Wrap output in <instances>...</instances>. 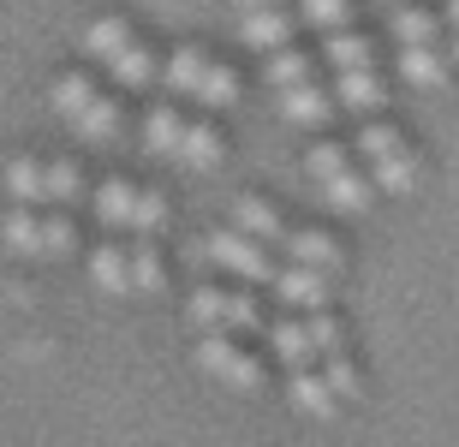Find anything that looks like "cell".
<instances>
[{
  "label": "cell",
  "mask_w": 459,
  "mask_h": 447,
  "mask_svg": "<svg viewBox=\"0 0 459 447\" xmlns=\"http://www.w3.org/2000/svg\"><path fill=\"white\" fill-rule=\"evenodd\" d=\"M161 78H168L173 96H186V102L197 107H233L238 102V72L221 66L209 48H197V42H186V48L168 54V66H161Z\"/></svg>",
  "instance_id": "1"
},
{
  "label": "cell",
  "mask_w": 459,
  "mask_h": 447,
  "mask_svg": "<svg viewBox=\"0 0 459 447\" xmlns=\"http://www.w3.org/2000/svg\"><path fill=\"white\" fill-rule=\"evenodd\" d=\"M0 239H6V251L13 257H42V262H60L78 251V227L54 209V215H42L36 203H13L6 209V221H0Z\"/></svg>",
  "instance_id": "2"
},
{
  "label": "cell",
  "mask_w": 459,
  "mask_h": 447,
  "mask_svg": "<svg viewBox=\"0 0 459 447\" xmlns=\"http://www.w3.org/2000/svg\"><path fill=\"white\" fill-rule=\"evenodd\" d=\"M305 173L316 179V191H323V203L334 209V215H364L376 197L370 173L352 168V150H341V143H316V150L305 155Z\"/></svg>",
  "instance_id": "3"
},
{
  "label": "cell",
  "mask_w": 459,
  "mask_h": 447,
  "mask_svg": "<svg viewBox=\"0 0 459 447\" xmlns=\"http://www.w3.org/2000/svg\"><path fill=\"white\" fill-rule=\"evenodd\" d=\"M358 155H364V173H370L376 191H411L418 185V150H411L388 120H364L358 125Z\"/></svg>",
  "instance_id": "4"
},
{
  "label": "cell",
  "mask_w": 459,
  "mask_h": 447,
  "mask_svg": "<svg viewBox=\"0 0 459 447\" xmlns=\"http://www.w3.org/2000/svg\"><path fill=\"white\" fill-rule=\"evenodd\" d=\"M96 221L102 227H126V233H137V239H150L155 227L168 221V197L161 191H150V185H132V179H102L96 185Z\"/></svg>",
  "instance_id": "5"
},
{
  "label": "cell",
  "mask_w": 459,
  "mask_h": 447,
  "mask_svg": "<svg viewBox=\"0 0 459 447\" xmlns=\"http://www.w3.org/2000/svg\"><path fill=\"white\" fill-rule=\"evenodd\" d=\"M186 310L204 334H256L263 328V305L251 293H233V287H197Z\"/></svg>",
  "instance_id": "6"
},
{
  "label": "cell",
  "mask_w": 459,
  "mask_h": 447,
  "mask_svg": "<svg viewBox=\"0 0 459 447\" xmlns=\"http://www.w3.org/2000/svg\"><path fill=\"white\" fill-rule=\"evenodd\" d=\"M197 370H204V376H215L221 388H233V394H256V388H263V376H269V370H263V358H256V352H245L233 334H204V340H197Z\"/></svg>",
  "instance_id": "7"
},
{
  "label": "cell",
  "mask_w": 459,
  "mask_h": 447,
  "mask_svg": "<svg viewBox=\"0 0 459 447\" xmlns=\"http://www.w3.org/2000/svg\"><path fill=\"white\" fill-rule=\"evenodd\" d=\"M209 257L221 262L227 275H238V280H274V262H269V245L263 239H251V233H238V227H227V233H209V245H204Z\"/></svg>",
  "instance_id": "8"
},
{
  "label": "cell",
  "mask_w": 459,
  "mask_h": 447,
  "mask_svg": "<svg viewBox=\"0 0 459 447\" xmlns=\"http://www.w3.org/2000/svg\"><path fill=\"white\" fill-rule=\"evenodd\" d=\"M274 298L292 305V310H328V298H334V275L305 269V262H287V269H274Z\"/></svg>",
  "instance_id": "9"
},
{
  "label": "cell",
  "mask_w": 459,
  "mask_h": 447,
  "mask_svg": "<svg viewBox=\"0 0 459 447\" xmlns=\"http://www.w3.org/2000/svg\"><path fill=\"white\" fill-rule=\"evenodd\" d=\"M281 251H287L292 262H305V269H323V275H341L346 269V251L334 245V233H323V227H287Z\"/></svg>",
  "instance_id": "10"
},
{
  "label": "cell",
  "mask_w": 459,
  "mask_h": 447,
  "mask_svg": "<svg viewBox=\"0 0 459 447\" xmlns=\"http://www.w3.org/2000/svg\"><path fill=\"white\" fill-rule=\"evenodd\" d=\"M274 102H281V120H287V125H305V132L328 125V114H334V96H328V90H316V78L274 90Z\"/></svg>",
  "instance_id": "11"
},
{
  "label": "cell",
  "mask_w": 459,
  "mask_h": 447,
  "mask_svg": "<svg viewBox=\"0 0 459 447\" xmlns=\"http://www.w3.org/2000/svg\"><path fill=\"white\" fill-rule=\"evenodd\" d=\"M78 42H84V60L114 66L119 54L137 42V30H132V18H126V13H102V18H90V24H84V36H78Z\"/></svg>",
  "instance_id": "12"
},
{
  "label": "cell",
  "mask_w": 459,
  "mask_h": 447,
  "mask_svg": "<svg viewBox=\"0 0 459 447\" xmlns=\"http://www.w3.org/2000/svg\"><path fill=\"white\" fill-rule=\"evenodd\" d=\"M238 42L256 54H274L292 42V13H281V6H256V13H238Z\"/></svg>",
  "instance_id": "13"
},
{
  "label": "cell",
  "mask_w": 459,
  "mask_h": 447,
  "mask_svg": "<svg viewBox=\"0 0 459 447\" xmlns=\"http://www.w3.org/2000/svg\"><path fill=\"white\" fill-rule=\"evenodd\" d=\"M334 102L352 107V114H382L388 107V90H382L376 66H352V72H334Z\"/></svg>",
  "instance_id": "14"
},
{
  "label": "cell",
  "mask_w": 459,
  "mask_h": 447,
  "mask_svg": "<svg viewBox=\"0 0 459 447\" xmlns=\"http://www.w3.org/2000/svg\"><path fill=\"white\" fill-rule=\"evenodd\" d=\"M66 125H72V132H78L84 143H114V138H119V125H126V107H119L114 96H102V90H96V96H90V102L78 107Z\"/></svg>",
  "instance_id": "15"
},
{
  "label": "cell",
  "mask_w": 459,
  "mask_h": 447,
  "mask_svg": "<svg viewBox=\"0 0 459 447\" xmlns=\"http://www.w3.org/2000/svg\"><path fill=\"white\" fill-rule=\"evenodd\" d=\"M221 155H227V138L215 132V125H209V120H186V132H179V150H173V161H179V168L209 173Z\"/></svg>",
  "instance_id": "16"
},
{
  "label": "cell",
  "mask_w": 459,
  "mask_h": 447,
  "mask_svg": "<svg viewBox=\"0 0 459 447\" xmlns=\"http://www.w3.org/2000/svg\"><path fill=\"white\" fill-rule=\"evenodd\" d=\"M287 394H292V412H305V417H334L341 412V400H334V388L323 382L316 364H310V370H287Z\"/></svg>",
  "instance_id": "17"
},
{
  "label": "cell",
  "mask_w": 459,
  "mask_h": 447,
  "mask_svg": "<svg viewBox=\"0 0 459 447\" xmlns=\"http://www.w3.org/2000/svg\"><path fill=\"white\" fill-rule=\"evenodd\" d=\"M400 78H406L411 90H442L447 84L442 42H411V48H400Z\"/></svg>",
  "instance_id": "18"
},
{
  "label": "cell",
  "mask_w": 459,
  "mask_h": 447,
  "mask_svg": "<svg viewBox=\"0 0 459 447\" xmlns=\"http://www.w3.org/2000/svg\"><path fill=\"white\" fill-rule=\"evenodd\" d=\"M233 227H238V233H251V239H263V245H281V239H287L281 209H274L269 197H251V191L233 203Z\"/></svg>",
  "instance_id": "19"
},
{
  "label": "cell",
  "mask_w": 459,
  "mask_h": 447,
  "mask_svg": "<svg viewBox=\"0 0 459 447\" xmlns=\"http://www.w3.org/2000/svg\"><path fill=\"white\" fill-rule=\"evenodd\" d=\"M6 197L13 203H48V161L42 155H13L6 161Z\"/></svg>",
  "instance_id": "20"
},
{
  "label": "cell",
  "mask_w": 459,
  "mask_h": 447,
  "mask_svg": "<svg viewBox=\"0 0 459 447\" xmlns=\"http://www.w3.org/2000/svg\"><path fill=\"white\" fill-rule=\"evenodd\" d=\"M90 280H96L102 293L126 298L132 293V251H126V245H96V251H90Z\"/></svg>",
  "instance_id": "21"
},
{
  "label": "cell",
  "mask_w": 459,
  "mask_h": 447,
  "mask_svg": "<svg viewBox=\"0 0 459 447\" xmlns=\"http://www.w3.org/2000/svg\"><path fill=\"white\" fill-rule=\"evenodd\" d=\"M179 132H186V114H179L173 102H161V107H150V114H143V150H150V155H168V161H173Z\"/></svg>",
  "instance_id": "22"
},
{
  "label": "cell",
  "mask_w": 459,
  "mask_h": 447,
  "mask_svg": "<svg viewBox=\"0 0 459 447\" xmlns=\"http://www.w3.org/2000/svg\"><path fill=\"white\" fill-rule=\"evenodd\" d=\"M269 346H274V358L287 364V370H310V364H316V340H310L305 322H274Z\"/></svg>",
  "instance_id": "23"
},
{
  "label": "cell",
  "mask_w": 459,
  "mask_h": 447,
  "mask_svg": "<svg viewBox=\"0 0 459 447\" xmlns=\"http://www.w3.org/2000/svg\"><path fill=\"white\" fill-rule=\"evenodd\" d=\"M108 78H114L119 90H150L155 78H161V66H155V54L143 48V42H132V48H126L114 66H108Z\"/></svg>",
  "instance_id": "24"
},
{
  "label": "cell",
  "mask_w": 459,
  "mask_h": 447,
  "mask_svg": "<svg viewBox=\"0 0 459 447\" xmlns=\"http://www.w3.org/2000/svg\"><path fill=\"white\" fill-rule=\"evenodd\" d=\"M263 78H269V90L305 84V78H316V60H310V54H299V48L287 42V48H274L269 60H263Z\"/></svg>",
  "instance_id": "25"
},
{
  "label": "cell",
  "mask_w": 459,
  "mask_h": 447,
  "mask_svg": "<svg viewBox=\"0 0 459 447\" xmlns=\"http://www.w3.org/2000/svg\"><path fill=\"white\" fill-rule=\"evenodd\" d=\"M323 60L334 72H352V66H376V54H370V42L346 24V30H328V42H323Z\"/></svg>",
  "instance_id": "26"
},
{
  "label": "cell",
  "mask_w": 459,
  "mask_h": 447,
  "mask_svg": "<svg viewBox=\"0 0 459 447\" xmlns=\"http://www.w3.org/2000/svg\"><path fill=\"white\" fill-rule=\"evenodd\" d=\"M394 36H400V48H411V42H442V24L424 6H394Z\"/></svg>",
  "instance_id": "27"
},
{
  "label": "cell",
  "mask_w": 459,
  "mask_h": 447,
  "mask_svg": "<svg viewBox=\"0 0 459 447\" xmlns=\"http://www.w3.org/2000/svg\"><path fill=\"white\" fill-rule=\"evenodd\" d=\"M78 191H84V168L72 161V155H54L48 161V203H78Z\"/></svg>",
  "instance_id": "28"
},
{
  "label": "cell",
  "mask_w": 459,
  "mask_h": 447,
  "mask_svg": "<svg viewBox=\"0 0 459 447\" xmlns=\"http://www.w3.org/2000/svg\"><path fill=\"white\" fill-rule=\"evenodd\" d=\"M161 280H168V269H161V251H155L150 239L132 245V293H161Z\"/></svg>",
  "instance_id": "29"
},
{
  "label": "cell",
  "mask_w": 459,
  "mask_h": 447,
  "mask_svg": "<svg viewBox=\"0 0 459 447\" xmlns=\"http://www.w3.org/2000/svg\"><path fill=\"white\" fill-rule=\"evenodd\" d=\"M299 18H305L310 30H346L352 24V0H299Z\"/></svg>",
  "instance_id": "30"
},
{
  "label": "cell",
  "mask_w": 459,
  "mask_h": 447,
  "mask_svg": "<svg viewBox=\"0 0 459 447\" xmlns=\"http://www.w3.org/2000/svg\"><path fill=\"white\" fill-rule=\"evenodd\" d=\"M316 370H323V382L334 388V400H358V388H364V382H358V364L346 358V346L328 352V358H316Z\"/></svg>",
  "instance_id": "31"
},
{
  "label": "cell",
  "mask_w": 459,
  "mask_h": 447,
  "mask_svg": "<svg viewBox=\"0 0 459 447\" xmlns=\"http://www.w3.org/2000/svg\"><path fill=\"white\" fill-rule=\"evenodd\" d=\"M310 340H316V358H328V352H341L346 346V334H341V322H334V310H310Z\"/></svg>",
  "instance_id": "32"
},
{
  "label": "cell",
  "mask_w": 459,
  "mask_h": 447,
  "mask_svg": "<svg viewBox=\"0 0 459 447\" xmlns=\"http://www.w3.org/2000/svg\"><path fill=\"white\" fill-rule=\"evenodd\" d=\"M447 60H459V0H447Z\"/></svg>",
  "instance_id": "33"
},
{
  "label": "cell",
  "mask_w": 459,
  "mask_h": 447,
  "mask_svg": "<svg viewBox=\"0 0 459 447\" xmlns=\"http://www.w3.org/2000/svg\"><path fill=\"white\" fill-rule=\"evenodd\" d=\"M238 13H256V6H281V0H233Z\"/></svg>",
  "instance_id": "34"
}]
</instances>
